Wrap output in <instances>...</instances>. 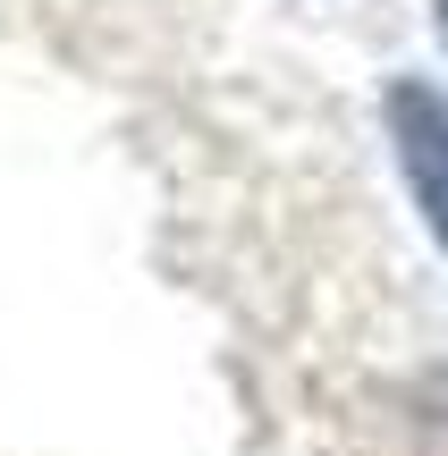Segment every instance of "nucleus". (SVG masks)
Here are the masks:
<instances>
[{
	"mask_svg": "<svg viewBox=\"0 0 448 456\" xmlns=\"http://www.w3.org/2000/svg\"><path fill=\"white\" fill-rule=\"evenodd\" d=\"M389 135H398V161H406V186H415L432 237L448 245V102L432 85L398 77L389 85Z\"/></svg>",
	"mask_w": 448,
	"mask_h": 456,
	"instance_id": "nucleus-1",
	"label": "nucleus"
},
{
	"mask_svg": "<svg viewBox=\"0 0 448 456\" xmlns=\"http://www.w3.org/2000/svg\"><path fill=\"white\" fill-rule=\"evenodd\" d=\"M440 43H448V0H440Z\"/></svg>",
	"mask_w": 448,
	"mask_h": 456,
	"instance_id": "nucleus-2",
	"label": "nucleus"
}]
</instances>
